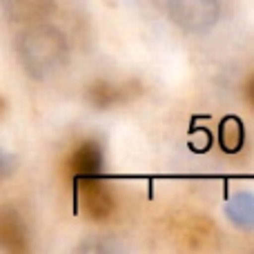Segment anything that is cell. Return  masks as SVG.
<instances>
[{
	"mask_svg": "<svg viewBox=\"0 0 254 254\" xmlns=\"http://www.w3.org/2000/svg\"><path fill=\"white\" fill-rule=\"evenodd\" d=\"M0 107H2V103H0Z\"/></svg>",
	"mask_w": 254,
	"mask_h": 254,
	"instance_id": "cell-11",
	"label": "cell"
},
{
	"mask_svg": "<svg viewBox=\"0 0 254 254\" xmlns=\"http://www.w3.org/2000/svg\"><path fill=\"white\" fill-rule=\"evenodd\" d=\"M78 194L83 212L92 221H107L116 212V196L98 176H83L78 179Z\"/></svg>",
	"mask_w": 254,
	"mask_h": 254,
	"instance_id": "cell-3",
	"label": "cell"
},
{
	"mask_svg": "<svg viewBox=\"0 0 254 254\" xmlns=\"http://www.w3.org/2000/svg\"><path fill=\"white\" fill-rule=\"evenodd\" d=\"M225 214L237 228L254 230V194L252 192H239L228 198L225 203Z\"/></svg>",
	"mask_w": 254,
	"mask_h": 254,
	"instance_id": "cell-6",
	"label": "cell"
},
{
	"mask_svg": "<svg viewBox=\"0 0 254 254\" xmlns=\"http://www.w3.org/2000/svg\"><path fill=\"white\" fill-rule=\"evenodd\" d=\"M248 96H250V103L254 105V78L250 80V85H248Z\"/></svg>",
	"mask_w": 254,
	"mask_h": 254,
	"instance_id": "cell-10",
	"label": "cell"
},
{
	"mask_svg": "<svg viewBox=\"0 0 254 254\" xmlns=\"http://www.w3.org/2000/svg\"><path fill=\"white\" fill-rule=\"evenodd\" d=\"M20 56L29 74L36 78L56 71L58 67L65 65L67 61V43L65 36L49 25H40L29 29L22 36L20 43Z\"/></svg>",
	"mask_w": 254,
	"mask_h": 254,
	"instance_id": "cell-1",
	"label": "cell"
},
{
	"mask_svg": "<svg viewBox=\"0 0 254 254\" xmlns=\"http://www.w3.org/2000/svg\"><path fill=\"white\" fill-rule=\"evenodd\" d=\"M167 13L179 29L188 34H205L219 22V0H167Z\"/></svg>",
	"mask_w": 254,
	"mask_h": 254,
	"instance_id": "cell-2",
	"label": "cell"
},
{
	"mask_svg": "<svg viewBox=\"0 0 254 254\" xmlns=\"http://www.w3.org/2000/svg\"><path fill=\"white\" fill-rule=\"evenodd\" d=\"M69 172L76 179L98 176L103 170V149L96 140H83L69 156Z\"/></svg>",
	"mask_w": 254,
	"mask_h": 254,
	"instance_id": "cell-4",
	"label": "cell"
},
{
	"mask_svg": "<svg viewBox=\"0 0 254 254\" xmlns=\"http://www.w3.org/2000/svg\"><path fill=\"white\" fill-rule=\"evenodd\" d=\"M114 87L112 85H107V83H96L94 85V89H92V101H94V105L96 107H107V105H112V103L116 101V96H114Z\"/></svg>",
	"mask_w": 254,
	"mask_h": 254,
	"instance_id": "cell-9",
	"label": "cell"
},
{
	"mask_svg": "<svg viewBox=\"0 0 254 254\" xmlns=\"http://www.w3.org/2000/svg\"><path fill=\"white\" fill-rule=\"evenodd\" d=\"M221 147L225 149V152H239L243 145V123L239 119H234V116H230V119H225L223 123H221Z\"/></svg>",
	"mask_w": 254,
	"mask_h": 254,
	"instance_id": "cell-8",
	"label": "cell"
},
{
	"mask_svg": "<svg viewBox=\"0 0 254 254\" xmlns=\"http://www.w3.org/2000/svg\"><path fill=\"white\" fill-rule=\"evenodd\" d=\"M27 241V230L20 216L11 207H0V248L22 250Z\"/></svg>",
	"mask_w": 254,
	"mask_h": 254,
	"instance_id": "cell-5",
	"label": "cell"
},
{
	"mask_svg": "<svg viewBox=\"0 0 254 254\" xmlns=\"http://www.w3.org/2000/svg\"><path fill=\"white\" fill-rule=\"evenodd\" d=\"M54 0H4L7 13L18 22H36L47 16Z\"/></svg>",
	"mask_w": 254,
	"mask_h": 254,
	"instance_id": "cell-7",
	"label": "cell"
}]
</instances>
